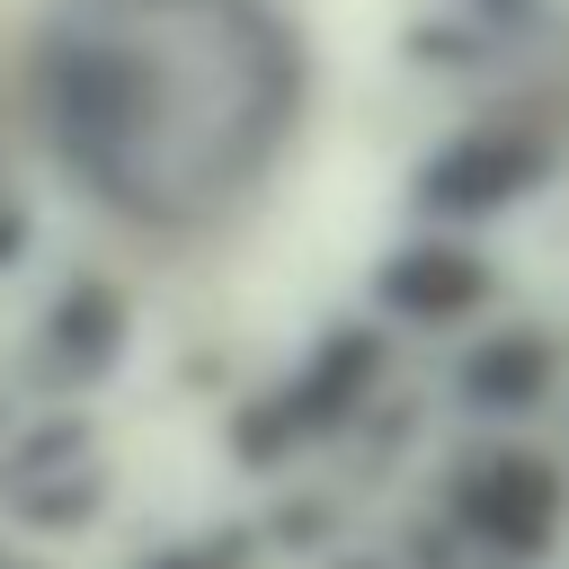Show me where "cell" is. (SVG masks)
I'll use <instances>...</instances> for the list:
<instances>
[{
	"label": "cell",
	"instance_id": "1",
	"mask_svg": "<svg viewBox=\"0 0 569 569\" xmlns=\"http://www.w3.org/2000/svg\"><path fill=\"white\" fill-rule=\"evenodd\" d=\"M302 116V36L276 0H62L36 36V124L124 222H213Z\"/></svg>",
	"mask_w": 569,
	"mask_h": 569
},
{
	"label": "cell",
	"instance_id": "2",
	"mask_svg": "<svg viewBox=\"0 0 569 569\" xmlns=\"http://www.w3.org/2000/svg\"><path fill=\"white\" fill-rule=\"evenodd\" d=\"M551 133L542 124H471V133H453L427 169H418V213H436V222H489V213H507V204H525L542 178H551Z\"/></svg>",
	"mask_w": 569,
	"mask_h": 569
},
{
	"label": "cell",
	"instance_id": "3",
	"mask_svg": "<svg viewBox=\"0 0 569 569\" xmlns=\"http://www.w3.org/2000/svg\"><path fill=\"white\" fill-rule=\"evenodd\" d=\"M373 373H382V338H373V329H338V338H320V356H311L284 391H267L258 409H240V436H231L240 462H276V453H293V445L347 427L356 400L373 391Z\"/></svg>",
	"mask_w": 569,
	"mask_h": 569
},
{
	"label": "cell",
	"instance_id": "4",
	"mask_svg": "<svg viewBox=\"0 0 569 569\" xmlns=\"http://www.w3.org/2000/svg\"><path fill=\"white\" fill-rule=\"evenodd\" d=\"M453 525L480 533L498 560H542L551 533H560V471L525 445H489L453 471Z\"/></svg>",
	"mask_w": 569,
	"mask_h": 569
},
{
	"label": "cell",
	"instance_id": "5",
	"mask_svg": "<svg viewBox=\"0 0 569 569\" xmlns=\"http://www.w3.org/2000/svg\"><path fill=\"white\" fill-rule=\"evenodd\" d=\"M489 258L480 249H462V240H409V249H391L382 258V276H373V293H382V311H400V320H427V329H445V320H462V311H480L489 302Z\"/></svg>",
	"mask_w": 569,
	"mask_h": 569
},
{
	"label": "cell",
	"instance_id": "6",
	"mask_svg": "<svg viewBox=\"0 0 569 569\" xmlns=\"http://www.w3.org/2000/svg\"><path fill=\"white\" fill-rule=\"evenodd\" d=\"M116 356H124V293L107 276H71L44 311V365L71 382H98Z\"/></svg>",
	"mask_w": 569,
	"mask_h": 569
},
{
	"label": "cell",
	"instance_id": "7",
	"mask_svg": "<svg viewBox=\"0 0 569 569\" xmlns=\"http://www.w3.org/2000/svg\"><path fill=\"white\" fill-rule=\"evenodd\" d=\"M453 391H462V409H480V418H525V409L551 391V338H542V329H498V338H480V347L453 365Z\"/></svg>",
	"mask_w": 569,
	"mask_h": 569
},
{
	"label": "cell",
	"instance_id": "8",
	"mask_svg": "<svg viewBox=\"0 0 569 569\" xmlns=\"http://www.w3.org/2000/svg\"><path fill=\"white\" fill-rule=\"evenodd\" d=\"M98 489H107L98 471H80V480H36V489L9 498V516H18V525H89V516H98Z\"/></svg>",
	"mask_w": 569,
	"mask_h": 569
},
{
	"label": "cell",
	"instance_id": "9",
	"mask_svg": "<svg viewBox=\"0 0 569 569\" xmlns=\"http://www.w3.org/2000/svg\"><path fill=\"white\" fill-rule=\"evenodd\" d=\"M89 436H80V418H44V436H18L9 453H0V489L18 498V489H36V471L44 462H62V453H80Z\"/></svg>",
	"mask_w": 569,
	"mask_h": 569
},
{
	"label": "cell",
	"instance_id": "10",
	"mask_svg": "<svg viewBox=\"0 0 569 569\" xmlns=\"http://www.w3.org/2000/svg\"><path fill=\"white\" fill-rule=\"evenodd\" d=\"M453 9H462V18H471L489 44H498V36H525V27L542 18V0H453Z\"/></svg>",
	"mask_w": 569,
	"mask_h": 569
},
{
	"label": "cell",
	"instance_id": "11",
	"mask_svg": "<svg viewBox=\"0 0 569 569\" xmlns=\"http://www.w3.org/2000/svg\"><path fill=\"white\" fill-rule=\"evenodd\" d=\"M18 249H27V213H18V204H0V267H9Z\"/></svg>",
	"mask_w": 569,
	"mask_h": 569
},
{
	"label": "cell",
	"instance_id": "12",
	"mask_svg": "<svg viewBox=\"0 0 569 569\" xmlns=\"http://www.w3.org/2000/svg\"><path fill=\"white\" fill-rule=\"evenodd\" d=\"M142 569H231L222 551H160V560H142Z\"/></svg>",
	"mask_w": 569,
	"mask_h": 569
},
{
	"label": "cell",
	"instance_id": "13",
	"mask_svg": "<svg viewBox=\"0 0 569 569\" xmlns=\"http://www.w3.org/2000/svg\"><path fill=\"white\" fill-rule=\"evenodd\" d=\"M0 569H27V560H18V551H0Z\"/></svg>",
	"mask_w": 569,
	"mask_h": 569
}]
</instances>
